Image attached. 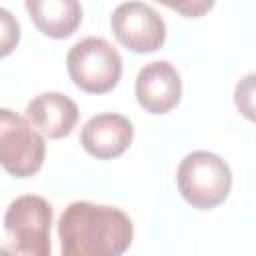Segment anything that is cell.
Here are the masks:
<instances>
[{
	"label": "cell",
	"instance_id": "1",
	"mask_svg": "<svg viewBox=\"0 0 256 256\" xmlns=\"http://www.w3.org/2000/svg\"><path fill=\"white\" fill-rule=\"evenodd\" d=\"M60 256H122L134 238L126 212L106 204L72 202L58 220Z\"/></svg>",
	"mask_w": 256,
	"mask_h": 256
},
{
	"label": "cell",
	"instance_id": "2",
	"mask_svg": "<svg viewBox=\"0 0 256 256\" xmlns=\"http://www.w3.org/2000/svg\"><path fill=\"white\" fill-rule=\"evenodd\" d=\"M52 206L34 194L18 196L4 214L0 256H50Z\"/></svg>",
	"mask_w": 256,
	"mask_h": 256
},
{
	"label": "cell",
	"instance_id": "3",
	"mask_svg": "<svg viewBox=\"0 0 256 256\" xmlns=\"http://www.w3.org/2000/svg\"><path fill=\"white\" fill-rule=\"evenodd\" d=\"M176 184L182 198L198 210L222 204L232 188V170L224 158L208 150H196L182 158Z\"/></svg>",
	"mask_w": 256,
	"mask_h": 256
},
{
	"label": "cell",
	"instance_id": "4",
	"mask_svg": "<svg viewBox=\"0 0 256 256\" xmlns=\"http://www.w3.org/2000/svg\"><path fill=\"white\" fill-rule=\"evenodd\" d=\"M66 68L80 90L88 94H106L122 76V58L108 40L88 36L68 50Z\"/></svg>",
	"mask_w": 256,
	"mask_h": 256
},
{
	"label": "cell",
	"instance_id": "5",
	"mask_svg": "<svg viewBox=\"0 0 256 256\" xmlns=\"http://www.w3.org/2000/svg\"><path fill=\"white\" fill-rule=\"evenodd\" d=\"M46 156V144L28 118L8 108L0 110V162L6 172L16 178L36 174Z\"/></svg>",
	"mask_w": 256,
	"mask_h": 256
},
{
	"label": "cell",
	"instance_id": "6",
	"mask_svg": "<svg viewBox=\"0 0 256 256\" xmlns=\"http://www.w3.org/2000/svg\"><path fill=\"white\" fill-rule=\"evenodd\" d=\"M116 40L136 54L158 50L166 40V24L162 16L146 2H122L110 18Z\"/></svg>",
	"mask_w": 256,
	"mask_h": 256
},
{
	"label": "cell",
	"instance_id": "7",
	"mask_svg": "<svg viewBox=\"0 0 256 256\" xmlns=\"http://www.w3.org/2000/svg\"><path fill=\"white\" fill-rule=\"evenodd\" d=\"M136 100L150 114L170 112L182 96L178 70L166 60H154L140 68L136 76Z\"/></svg>",
	"mask_w": 256,
	"mask_h": 256
},
{
	"label": "cell",
	"instance_id": "8",
	"mask_svg": "<svg viewBox=\"0 0 256 256\" xmlns=\"http://www.w3.org/2000/svg\"><path fill=\"white\" fill-rule=\"evenodd\" d=\"M132 122L116 112H102L92 116L80 132L82 148L98 160H112L122 156L132 144Z\"/></svg>",
	"mask_w": 256,
	"mask_h": 256
},
{
	"label": "cell",
	"instance_id": "9",
	"mask_svg": "<svg viewBox=\"0 0 256 256\" xmlns=\"http://www.w3.org/2000/svg\"><path fill=\"white\" fill-rule=\"evenodd\" d=\"M26 118L48 138L68 136L78 122V106L62 92H42L26 106Z\"/></svg>",
	"mask_w": 256,
	"mask_h": 256
},
{
	"label": "cell",
	"instance_id": "10",
	"mask_svg": "<svg viewBox=\"0 0 256 256\" xmlns=\"http://www.w3.org/2000/svg\"><path fill=\"white\" fill-rule=\"evenodd\" d=\"M26 10L36 28L50 38H68L82 20L76 0H28Z\"/></svg>",
	"mask_w": 256,
	"mask_h": 256
},
{
	"label": "cell",
	"instance_id": "11",
	"mask_svg": "<svg viewBox=\"0 0 256 256\" xmlns=\"http://www.w3.org/2000/svg\"><path fill=\"white\" fill-rule=\"evenodd\" d=\"M234 104L246 120L256 124V72H250L236 82Z\"/></svg>",
	"mask_w": 256,
	"mask_h": 256
},
{
	"label": "cell",
	"instance_id": "12",
	"mask_svg": "<svg viewBox=\"0 0 256 256\" xmlns=\"http://www.w3.org/2000/svg\"><path fill=\"white\" fill-rule=\"evenodd\" d=\"M0 22H2V50H0V54L6 56L14 48V44L18 42L20 26L6 8H0Z\"/></svg>",
	"mask_w": 256,
	"mask_h": 256
},
{
	"label": "cell",
	"instance_id": "13",
	"mask_svg": "<svg viewBox=\"0 0 256 256\" xmlns=\"http://www.w3.org/2000/svg\"><path fill=\"white\" fill-rule=\"evenodd\" d=\"M212 6H214V2H182V4H172V2H168V8L178 10V12L186 14V16H192V18L202 16V14H204L206 10H210Z\"/></svg>",
	"mask_w": 256,
	"mask_h": 256
}]
</instances>
